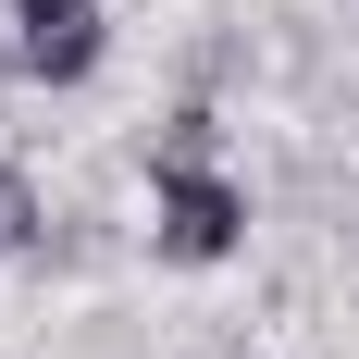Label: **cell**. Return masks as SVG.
Listing matches in <instances>:
<instances>
[{"label":"cell","mask_w":359,"mask_h":359,"mask_svg":"<svg viewBox=\"0 0 359 359\" xmlns=\"http://www.w3.org/2000/svg\"><path fill=\"white\" fill-rule=\"evenodd\" d=\"M236 236H248V198H236L211 161H198V174H161V248L174 260H223Z\"/></svg>","instance_id":"1"},{"label":"cell","mask_w":359,"mask_h":359,"mask_svg":"<svg viewBox=\"0 0 359 359\" xmlns=\"http://www.w3.org/2000/svg\"><path fill=\"white\" fill-rule=\"evenodd\" d=\"M13 62H25L37 87H74V74L100 62V13L74 0V13H37V25H13Z\"/></svg>","instance_id":"2"},{"label":"cell","mask_w":359,"mask_h":359,"mask_svg":"<svg viewBox=\"0 0 359 359\" xmlns=\"http://www.w3.org/2000/svg\"><path fill=\"white\" fill-rule=\"evenodd\" d=\"M198 161H211V111H174L161 124V174H198Z\"/></svg>","instance_id":"3"},{"label":"cell","mask_w":359,"mask_h":359,"mask_svg":"<svg viewBox=\"0 0 359 359\" xmlns=\"http://www.w3.org/2000/svg\"><path fill=\"white\" fill-rule=\"evenodd\" d=\"M25 236H37V186L0 174V248H25Z\"/></svg>","instance_id":"4"},{"label":"cell","mask_w":359,"mask_h":359,"mask_svg":"<svg viewBox=\"0 0 359 359\" xmlns=\"http://www.w3.org/2000/svg\"><path fill=\"white\" fill-rule=\"evenodd\" d=\"M37 13H74V0H13V25H37Z\"/></svg>","instance_id":"5"}]
</instances>
